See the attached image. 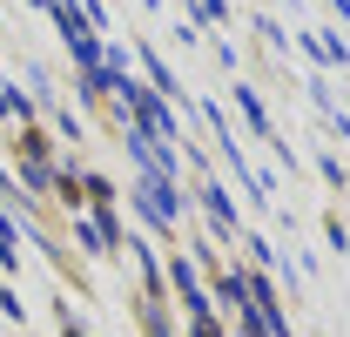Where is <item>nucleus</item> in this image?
I'll return each instance as SVG.
<instances>
[{
  "label": "nucleus",
  "mask_w": 350,
  "mask_h": 337,
  "mask_svg": "<svg viewBox=\"0 0 350 337\" xmlns=\"http://www.w3.org/2000/svg\"><path fill=\"white\" fill-rule=\"evenodd\" d=\"M21 182H27V189H54V168H47L41 155H27V162H21Z\"/></svg>",
  "instance_id": "nucleus-1"
}]
</instances>
